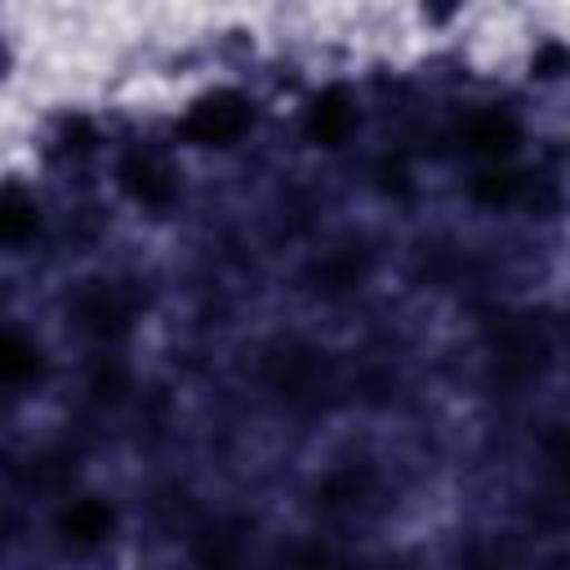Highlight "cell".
Wrapping results in <instances>:
<instances>
[{
  "mask_svg": "<svg viewBox=\"0 0 570 570\" xmlns=\"http://www.w3.org/2000/svg\"><path fill=\"white\" fill-rule=\"evenodd\" d=\"M183 129H187L191 142H209V147L236 142V138L249 129V102H245L240 94H227V89H223V94H209V98H200V102L187 111Z\"/></svg>",
  "mask_w": 570,
  "mask_h": 570,
  "instance_id": "obj_1",
  "label": "cell"
},
{
  "mask_svg": "<svg viewBox=\"0 0 570 570\" xmlns=\"http://www.w3.org/2000/svg\"><path fill=\"white\" fill-rule=\"evenodd\" d=\"M111 525H116V512L102 499H80L62 517V530H67L71 543H102L111 534Z\"/></svg>",
  "mask_w": 570,
  "mask_h": 570,
  "instance_id": "obj_3",
  "label": "cell"
},
{
  "mask_svg": "<svg viewBox=\"0 0 570 570\" xmlns=\"http://www.w3.org/2000/svg\"><path fill=\"white\" fill-rule=\"evenodd\" d=\"M36 365H40V356L27 338L0 334V383H22V379L36 374Z\"/></svg>",
  "mask_w": 570,
  "mask_h": 570,
  "instance_id": "obj_7",
  "label": "cell"
},
{
  "mask_svg": "<svg viewBox=\"0 0 570 570\" xmlns=\"http://www.w3.org/2000/svg\"><path fill=\"white\" fill-rule=\"evenodd\" d=\"M517 187H521V178H517V174H485L472 191H476V200H485V205H503V200H512V196H517Z\"/></svg>",
  "mask_w": 570,
  "mask_h": 570,
  "instance_id": "obj_8",
  "label": "cell"
},
{
  "mask_svg": "<svg viewBox=\"0 0 570 570\" xmlns=\"http://www.w3.org/2000/svg\"><path fill=\"white\" fill-rule=\"evenodd\" d=\"M352 125H356L352 98H347L343 89H330V94H321V98H316V107H312V120H307V134H312L316 142L334 147V142H343V138L352 134Z\"/></svg>",
  "mask_w": 570,
  "mask_h": 570,
  "instance_id": "obj_2",
  "label": "cell"
},
{
  "mask_svg": "<svg viewBox=\"0 0 570 570\" xmlns=\"http://www.w3.org/2000/svg\"><path fill=\"white\" fill-rule=\"evenodd\" d=\"M120 178H125V187H129V196L134 200H142V205H165L169 200V178L151 165V160H142V156H129L125 160V169H120Z\"/></svg>",
  "mask_w": 570,
  "mask_h": 570,
  "instance_id": "obj_5",
  "label": "cell"
},
{
  "mask_svg": "<svg viewBox=\"0 0 570 570\" xmlns=\"http://www.w3.org/2000/svg\"><path fill=\"white\" fill-rule=\"evenodd\" d=\"M31 232H36V205L22 191L4 187L0 191V245H18Z\"/></svg>",
  "mask_w": 570,
  "mask_h": 570,
  "instance_id": "obj_6",
  "label": "cell"
},
{
  "mask_svg": "<svg viewBox=\"0 0 570 570\" xmlns=\"http://www.w3.org/2000/svg\"><path fill=\"white\" fill-rule=\"evenodd\" d=\"M468 147L476 151V156H508L512 147H517V125H512V116H499V111H485V116H476L472 125H468Z\"/></svg>",
  "mask_w": 570,
  "mask_h": 570,
  "instance_id": "obj_4",
  "label": "cell"
}]
</instances>
